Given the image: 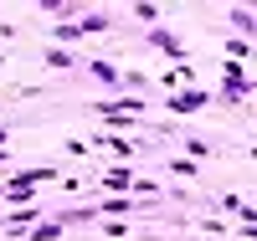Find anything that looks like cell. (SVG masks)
<instances>
[{"label":"cell","mask_w":257,"mask_h":241,"mask_svg":"<svg viewBox=\"0 0 257 241\" xmlns=\"http://www.w3.org/2000/svg\"><path fill=\"white\" fill-rule=\"evenodd\" d=\"M201 103H206V93H180V98H170L175 113H190V108H201Z\"/></svg>","instance_id":"cell-1"},{"label":"cell","mask_w":257,"mask_h":241,"mask_svg":"<svg viewBox=\"0 0 257 241\" xmlns=\"http://www.w3.org/2000/svg\"><path fill=\"white\" fill-rule=\"evenodd\" d=\"M149 41H155V47H165V52H175V57L185 52V47H180V41H175V36H170V31H149Z\"/></svg>","instance_id":"cell-2"},{"label":"cell","mask_w":257,"mask_h":241,"mask_svg":"<svg viewBox=\"0 0 257 241\" xmlns=\"http://www.w3.org/2000/svg\"><path fill=\"white\" fill-rule=\"evenodd\" d=\"M93 77H98V82H108V87H113V82H118V67H108V62H93Z\"/></svg>","instance_id":"cell-3"},{"label":"cell","mask_w":257,"mask_h":241,"mask_svg":"<svg viewBox=\"0 0 257 241\" xmlns=\"http://www.w3.org/2000/svg\"><path fill=\"white\" fill-rule=\"evenodd\" d=\"M77 31H82V36H88V31H108V16H88Z\"/></svg>","instance_id":"cell-4"},{"label":"cell","mask_w":257,"mask_h":241,"mask_svg":"<svg viewBox=\"0 0 257 241\" xmlns=\"http://www.w3.org/2000/svg\"><path fill=\"white\" fill-rule=\"evenodd\" d=\"M231 26H242V31H257V21H252L247 11H231Z\"/></svg>","instance_id":"cell-5"},{"label":"cell","mask_w":257,"mask_h":241,"mask_svg":"<svg viewBox=\"0 0 257 241\" xmlns=\"http://www.w3.org/2000/svg\"><path fill=\"white\" fill-rule=\"evenodd\" d=\"M57 231H62V226H57V221H52V226H36V231H31V241H52V236H57Z\"/></svg>","instance_id":"cell-6"}]
</instances>
